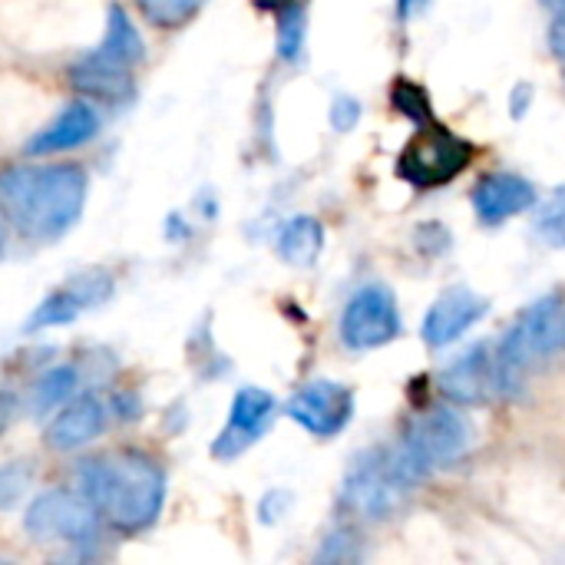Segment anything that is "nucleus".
Here are the masks:
<instances>
[{
  "label": "nucleus",
  "mask_w": 565,
  "mask_h": 565,
  "mask_svg": "<svg viewBox=\"0 0 565 565\" xmlns=\"http://www.w3.org/2000/svg\"><path fill=\"white\" fill-rule=\"evenodd\" d=\"M89 179L79 166H7L0 169V209L30 242L66 235L86 205Z\"/></svg>",
  "instance_id": "obj_1"
},
{
  "label": "nucleus",
  "mask_w": 565,
  "mask_h": 565,
  "mask_svg": "<svg viewBox=\"0 0 565 565\" xmlns=\"http://www.w3.org/2000/svg\"><path fill=\"white\" fill-rule=\"evenodd\" d=\"M79 493L119 533H146L156 526L166 503V473L142 450L89 457L76 467Z\"/></svg>",
  "instance_id": "obj_2"
},
{
  "label": "nucleus",
  "mask_w": 565,
  "mask_h": 565,
  "mask_svg": "<svg viewBox=\"0 0 565 565\" xmlns=\"http://www.w3.org/2000/svg\"><path fill=\"white\" fill-rule=\"evenodd\" d=\"M565 348V305L559 295H546L540 301H533L530 308L520 311V318L510 324V331L500 338L497 351H493V364H497V391L510 394L523 374L559 354Z\"/></svg>",
  "instance_id": "obj_3"
},
{
  "label": "nucleus",
  "mask_w": 565,
  "mask_h": 565,
  "mask_svg": "<svg viewBox=\"0 0 565 565\" xmlns=\"http://www.w3.org/2000/svg\"><path fill=\"white\" fill-rule=\"evenodd\" d=\"M470 447H473V424L457 404V407H430L427 414H420L404 434V440L397 444V454L411 470V477L420 483L427 473L460 463L470 454Z\"/></svg>",
  "instance_id": "obj_4"
},
{
  "label": "nucleus",
  "mask_w": 565,
  "mask_h": 565,
  "mask_svg": "<svg viewBox=\"0 0 565 565\" xmlns=\"http://www.w3.org/2000/svg\"><path fill=\"white\" fill-rule=\"evenodd\" d=\"M23 530L40 546H66V550H89L99 540V513L79 490H46L40 493L26 513Z\"/></svg>",
  "instance_id": "obj_5"
},
{
  "label": "nucleus",
  "mask_w": 565,
  "mask_h": 565,
  "mask_svg": "<svg viewBox=\"0 0 565 565\" xmlns=\"http://www.w3.org/2000/svg\"><path fill=\"white\" fill-rule=\"evenodd\" d=\"M473 159V146L467 139H460L457 132L427 122L404 149L397 172L401 179H407L417 189H437L447 185L450 179H457Z\"/></svg>",
  "instance_id": "obj_6"
},
{
  "label": "nucleus",
  "mask_w": 565,
  "mask_h": 565,
  "mask_svg": "<svg viewBox=\"0 0 565 565\" xmlns=\"http://www.w3.org/2000/svg\"><path fill=\"white\" fill-rule=\"evenodd\" d=\"M411 490L414 487L397 470L394 454L377 450V454H364L351 467L344 480V503L364 520H387L397 513V507L407 500Z\"/></svg>",
  "instance_id": "obj_7"
},
{
  "label": "nucleus",
  "mask_w": 565,
  "mask_h": 565,
  "mask_svg": "<svg viewBox=\"0 0 565 565\" xmlns=\"http://www.w3.org/2000/svg\"><path fill=\"white\" fill-rule=\"evenodd\" d=\"M401 334L397 298L387 285L371 281L358 288L341 311V341L348 351H374Z\"/></svg>",
  "instance_id": "obj_8"
},
{
  "label": "nucleus",
  "mask_w": 565,
  "mask_h": 565,
  "mask_svg": "<svg viewBox=\"0 0 565 565\" xmlns=\"http://www.w3.org/2000/svg\"><path fill=\"white\" fill-rule=\"evenodd\" d=\"M116 291V281L109 271H83L73 275L70 281H63L60 288H53L26 318L23 331H43V328H63L73 324L76 318H83L89 308L109 301Z\"/></svg>",
  "instance_id": "obj_9"
},
{
  "label": "nucleus",
  "mask_w": 565,
  "mask_h": 565,
  "mask_svg": "<svg viewBox=\"0 0 565 565\" xmlns=\"http://www.w3.org/2000/svg\"><path fill=\"white\" fill-rule=\"evenodd\" d=\"M288 417L315 437H338L354 417V391L338 381H311L288 401Z\"/></svg>",
  "instance_id": "obj_10"
},
{
  "label": "nucleus",
  "mask_w": 565,
  "mask_h": 565,
  "mask_svg": "<svg viewBox=\"0 0 565 565\" xmlns=\"http://www.w3.org/2000/svg\"><path fill=\"white\" fill-rule=\"evenodd\" d=\"M275 397L262 387H242L232 401L228 420L222 427V434L212 444V457L215 460H235L242 457L252 444H258L265 437V430L275 420Z\"/></svg>",
  "instance_id": "obj_11"
},
{
  "label": "nucleus",
  "mask_w": 565,
  "mask_h": 565,
  "mask_svg": "<svg viewBox=\"0 0 565 565\" xmlns=\"http://www.w3.org/2000/svg\"><path fill=\"white\" fill-rule=\"evenodd\" d=\"M106 414H109V407L96 394L70 397L56 411V417L46 424L43 444L56 454H76V450L89 447L93 440H99V434L106 427Z\"/></svg>",
  "instance_id": "obj_12"
},
{
  "label": "nucleus",
  "mask_w": 565,
  "mask_h": 565,
  "mask_svg": "<svg viewBox=\"0 0 565 565\" xmlns=\"http://www.w3.org/2000/svg\"><path fill=\"white\" fill-rule=\"evenodd\" d=\"M490 311V301L480 298L470 288H447L424 318V341L430 348H447L460 341L483 315Z\"/></svg>",
  "instance_id": "obj_13"
},
{
  "label": "nucleus",
  "mask_w": 565,
  "mask_h": 565,
  "mask_svg": "<svg viewBox=\"0 0 565 565\" xmlns=\"http://www.w3.org/2000/svg\"><path fill=\"white\" fill-rule=\"evenodd\" d=\"M96 132H99L96 106L86 99H73L26 142V156H60V152L86 146Z\"/></svg>",
  "instance_id": "obj_14"
},
{
  "label": "nucleus",
  "mask_w": 565,
  "mask_h": 565,
  "mask_svg": "<svg viewBox=\"0 0 565 565\" xmlns=\"http://www.w3.org/2000/svg\"><path fill=\"white\" fill-rule=\"evenodd\" d=\"M440 391L460 404H483L493 391H497V364H493V351H487L483 344L470 348L467 354L454 358L444 371H440Z\"/></svg>",
  "instance_id": "obj_15"
},
{
  "label": "nucleus",
  "mask_w": 565,
  "mask_h": 565,
  "mask_svg": "<svg viewBox=\"0 0 565 565\" xmlns=\"http://www.w3.org/2000/svg\"><path fill=\"white\" fill-rule=\"evenodd\" d=\"M470 199H473V212L480 215V222L500 225L526 212L536 202V189L516 172H490L473 185Z\"/></svg>",
  "instance_id": "obj_16"
},
{
  "label": "nucleus",
  "mask_w": 565,
  "mask_h": 565,
  "mask_svg": "<svg viewBox=\"0 0 565 565\" xmlns=\"http://www.w3.org/2000/svg\"><path fill=\"white\" fill-rule=\"evenodd\" d=\"M70 83H73L83 96H89V99H96V103H109V106L126 103V99L132 96V86H136V83H132V66H122V63L103 56L96 46H93L89 53H83V56L70 66Z\"/></svg>",
  "instance_id": "obj_17"
},
{
  "label": "nucleus",
  "mask_w": 565,
  "mask_h": 565,
  "mask_svg": "<svg viewBox=\"0 0 565 565\" xmlns=\"http://www.w3.org/2000/svg\"><path fill=\"white\" fill-rule=\"evenodd\" d=\"M96 50H99L103 56L122 63V66H132V70L146 60V43H142V36H139L132 17H129L119 3L109 7L106 30H103V40L96 43Z\"/></svg>",
  "instance_id": "obj_18"
},
{
  "label": "nucleus",
  "mask_w": 565,
  "mask_h": 565,
  "mask_svg": "<svg viewBox=\"0 0 565 565\" xmlns=\"http://www.w3.org/2000/svg\"><path fill=\"white\" fill-rule=\"evenodd\" d=\"M278 255L288 262V265H298V268H308L318 262L321 248H324V228L318 218L311 215H295L281 225L278 232V242H275Z\"/></svg>",
  "instance_id": "obj_19"
},
{
  "label": "nucleus",
  "mask_w": 565,
  "mask_h": 565,
  "mask_svg": "<svg viewBox=\"0 0 565 565\" xmlns=\"http://www.w3.org/2000/svg\"><path fill=\"white\" fill-rule=\"evenodd\" d=\"M76 387H79V367L76 364H56L33 381L30 404L36 414H50V411L63 407L70 397H76Z\"/></svg>",
  "instance_id": "obj_20"
},
{
  "label": "nucleus",
  "mask_w": 565,
  "mask_h": 565,
  "mask_svg": "<svg viewBox=\"0 0 565 565\" xmlns=\"http://www.w3.org/2000/svg\"><path fill=\"white\" fill-rule=\"evenodd\" d=\"M136 10L162 30H175L182 23H189L209 0H132Z\"/></svg>",
  "instance_id": "obj_21"
},
{
  "label": "nucleus",
  "mask_w": 565,
  "mask_h": 565,
  "mask_svg": "<svg viewBox=\"0 0 565 565\" xmlns=\"http://www.w3.org/2000/svg\"><path fill=\"white\" fill-rule=\"evenodd\" d=\"M33 480H36L33 460H10V463H3L0 467V510L13 513L23 503V497L30 493Z\"/></svg>",
  "instance_id": "obj_22"
},
{
  "label": "nucleus",
  "mask_w": 565,
  "mask_h": 565,
  "mask_svg": "<svg viewBox=\"0 0 565 565\" xmlns=\"http://www.w3.org/2000/svg\"><path fill=\"white\" fill-rule=\"evenodd\" d=\"M305 30H308V17L305 7L298 3H285L281 17H278V56L295 63L305 50Z\"/></svg>",
  "instance_id": "obj_23"
},
{
  "label": "nucleus",
  "mask_w": 565,
  "mask_h": 565,
  "mask_svg": "<svg viewBox=\"0 0 565 565\" xmlns=\"http://www.w3.org/2000/svg\"><path fill=\"white\" fill-rule=\"evenodd\" d=\"M536 232H540L550 245H559V248H565V185H559V189H556V192L540 205Z\"/></svg>",
  "instance_id": "obj_24"
},
{
  "label": "nucleus",
  "mask_w": 565,
  "mask_h": 565,
  "mask_svg": "<svg viewBox=\"0 0 565 565\" xmlns=\"http://www.w3.org/2000/svg\"><path fill=\"white\" fill-rule=\"evenodd\" d=\"M394 109L411 116V119H417V122H430V103H427L424 89L407 83V79H401L394 86Z\"/></svg>",
  "instance_id": "obj_25"
},
{
  "label": "nucleus",
  "mask_w": 565,
  "mask_h": 565,
  "mask_svg": "<svg viewBox=\"0 0 565 565\" xmlns=\"http://www.w3.org/2000/svg\"><path fill=\"white\" fill-rule=\"evenodd\" d=\"M358 116H361V103L358 99H351V96H341L338 103H334V109H331V122H334V129H351V126H358Z\"/></svg>",
  "instance_id": "obj_26"
},
{
  "label": "nucleus",
  "mask_w": 565,
  "mask_h": 565,
  "mask_svg": "<svg viewBox=\"0 0 565 565\" xmlns=\"http://www.w3.org/2000/svg\"><path fill=\"white\" fill-rule=\"evenodd\" d=\"M20 394L17 391H10V387H0V437L17 424V417H20Z\"/></svg>",
  "instance_id": "obj_27"
},
{
  "label": "nucleus",
  "mask_w": 565,
  "mask_h": 565,
  "mask_svg": "<svg viewBox=\"0 0 565 565\" xmlns=\"http://www.w3.org/2000/svg\"><path fill=\"white\" fill-rule=\"evenodd\" d=\"M550 50L565 60V13H556V20H553V26H550Z\"/></svg>",
  "instance_id": "obj_28"
},
{
  "label": "nucleus",
  "mask_w": 565,
  "mask_h": 565,
  "mask_svg": "<svg viewBox=\"0 0 565 565\" xmlns=\"http://www.w3.org/2000/svg\"><path fill=\"white\" fill-rule=\"evenodd\" d=\"M427 3H430V0H397V13H401V20H411V17L420 13Z\"/></svg>",
  "instance_id": "obj_29"
},
{
  "label": "nucleus",
  "mask_w": 565,
  "mask_h": 565,
  "mask_svg": "<svg viewBox=\"0 0 565 565\" xmlns=\"http://www.w3.org/2000/svg\"><path fill=\"white\" fill-rule=\"evenodd\" d=\"M553 13H565V0H543Z\"/></svg>",
  "instance_id": "obj_30"
},
{
  "label": "nucleus",
  "mask_w": 565,
  "mask_h": 565,
  "mask_svg": "<svg viewBox=\"0 0 565 565\" xmlns=\"http://www.w3.org/2000/svg\"><path fill=\"white\" fill-rule=\"evenodd\" d=\"M258 7H281V3H288V0H255Z\"/></svg>",
  "instance_id": "obj_31"
},
{
  "label": "nucleus",
  "mask_w": 565,
  "mask_h": 565,
  "mask_svg": "<svg viewBox=\"0 0 565 565\" xmlns=\"http://www.w3.org/2000/svg\"><path fill=\"white\" fill-rule=\"evenodd\" d=\"M0 255H3V225H0Z\"/></svg>",
  "instance_id": "obj_32"
}]
</instances>
